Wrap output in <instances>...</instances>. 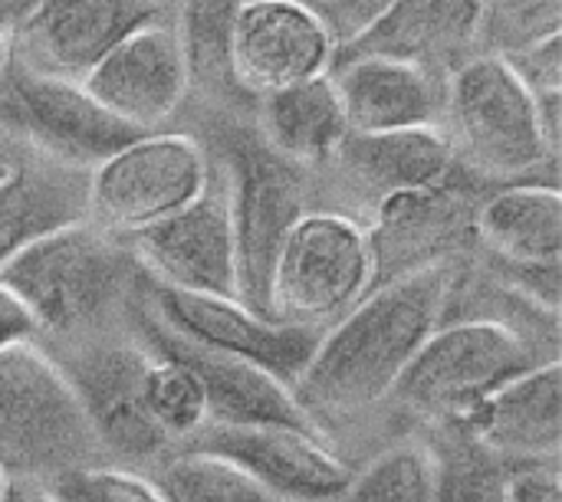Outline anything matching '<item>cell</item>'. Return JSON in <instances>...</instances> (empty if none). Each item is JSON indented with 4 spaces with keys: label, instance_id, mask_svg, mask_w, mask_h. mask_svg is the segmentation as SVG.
Returning a JSON list of instances; mask_svg holds the SVG:
<instances>
[{
    "label": "cell",
    "instance_id": "6da1fadb",
    "mask_svg": "<svg viewBox=\"0 0 562 502\" xmlns=\"http://www.w3.org/2000/svg\"><path fill=\"white\" fill-rule=\"evenodd\" d=\"M451 263H431L372 289L349 316L319 335V345L290 388L313 421L349 418L395 395L405 368L445 322Z\"/></svg>",
    "mask_w": 562,
    "mask_h": 502
},
{
    "label": "cell",
    "instance_id": "7a4b0ae2",
    "mask_svg": "<svg viewBox=\"0 0 562 502\" xmlns=\"http://www.w3.org/2000/svg\"><path fill=\"white\" fill-rule=\"evenodd\" d=\"M102 454L63 368L36 345L0 352V470L13 480H56L95 467Z\"/></svg>",
    "mask_w": 562,
    "mask_h": 502
},
{
    "label": "cell",
    "instance_id": "3957f363",
    "mask_svg": "<svg viewBox=\"0 0 562 502\" xmlns=\"http://www.w3.org/2000/svg\"><path fill=\"white\" fill-rule=\"evenodd\" d=\"M372 283L369 230L346 214L306 210L277 250L267 319L326 332L372 293Z\"/></svg>",
    "mask_w": 562,
    "mask_h": 502
},
{
    "label": "cell",
    "instance_id": "277c9868",
    "mask_svg": "<svg viewBox=\"0 0 562 502\" xmlns=\"http://www.w3.org/2000/svg\"><path fill=\"white\" fill-rule=\"evenodd\" d=\"M451 151L484 178H520L553 161L537 95L497 53L461 62L445 89Z\"/></svg>",
    "mask_w": 562,
    "mask_h": 502
},
{
    "label": "cell",
    "instance_id": "5b68a950",
    "mask_svg": "<svg viewBox=\"0 0 562 502\" xmlns=\"http://www.w3.org/2000/svg\"><path fill=\"white\" fill-rule=\"evenodd\" d=\"M128 256L105 230L82 220L3 263L0 283L33 312L40 332H79L119 306L128 286Z\"/></svg>",
    "mask_w": 562,
    "mask_h": 502
},
{
    "label": "cell",
    "instance_id": "8992f818",
    "mask_svg": "<svg viewBox=\"0 0 562 502\" xmlns=\"http://www.w3.org/2000/svg\"><path fill=\"white\" fill-rule=\"evenodd\" d=\"M543 362L550 358H540V349L530 342V335L510 322H441L405 368L395 398L422 414L448 418L454 424L501 385Z\"/></svg>",
    "mask_w": 562,
    "mask_h": 502
},
{
    "label": "cell",
    "instance_id": "52a82bcc",
    "mask_svg": "<svg viewBox=\"0 0 562 502\" xmlns=\"http://www.w3.org/2000/svg\"><path fill=\"white\" fill-rule=\"evenodd\" d=\"M211 181L201 141L145 132L89 171V217L95 227L138 233L188 207Z\"/></svg>",
    "mask_w": 562,
    "mask_h": 502
},
{
    "label": "cell",
    "instance_id": "ba28073f",
    "mask_svg": "<svg viewBox=\"0 0 562 502\" xmlns=\"http://www.w3.org/2000/svg\"><path fill=\"white\" fill-rule=\"evenodd\" d=\"M296 164L283 161L263 141L240 138L231 145V227L237 256V303L267 316V293L277 250L286 230L306 214Z\"/></svg>",
    "mask_w": 562,
    "mask_h": 502
},
{
    "label": "cell",
    "instance_id": "9c48e42d",
    "mask_svg": "<svg viewBox=\"0 0 562 502\" xmlns=\"http://www.w3.org/2000/svg\"><path fill=\"white\" fill-rule=\"evenodd\" d=\"M145 309L178 339L257 365L260 372L273 375L283 388H293L303 368L310 365L319 335L313 329L273 322L237 299L227 296H204V293H181L168 286H151Z\"/></svg>",
    "mask_w": 562,
    "mask_h": 502
},
{
    "label": "cell",
    "instance_id": "30bf717a",
    "mask_svg": "<svg viewBox=\"0 0 562 502\" xmlns=\"http://www.w3.org/2000/svg\"><path fill=\"white\" fill-rule=\"evenodd\" d=\"M158 20V0H36L13 26L10 59L36 76L82 85L125 36Z\"/></svg>",
    "mask_w": 562,
    "mask_h": 502
},
{
    "label": "cell",
    "instance_id": "8fae6325",
    "mask_svg": "<svg viewBox=\"0 0 562 502\" xmlns=\"http://www.w3.org/2000/svg\"><path fill=\"white\" fill-rule=\"evenodd\" d=\"M0 79V105L7 109L10 125L53 161L92 171L122 145L145 135L109 115L79 82L36 76L13 59H7Z\"/></svg>",
    "mask_w": 562,
    "mask_h": 502
},
{
    "label": "cell",
    "instance_id": "7c38bea8",
    "mask_svg": "<svg viewBox=\"0 0 562 502\" xmlns=\"http://www.w3.org/2000/svg\"><path fill=\"white\" fill-rule=\"evenodd\" d=\"M132 256L158 279V286L204 296L237 299V256L227 178L207 187L171 217L132 233Z\"/></svg>",
    "mask_w": 562,
    "mask_h": 502
},
{
    "label": "cell",
    "instance_id": "4fadbf2b",
    "mask_svg": "<svg viewBox=\"0 0 562 502\" xmlns=\"http://www.w3.org/2000/svg\"><path fill=\"white\" fill-rule=\"evenodd\" d=\"M194 450L237 464L277 502H333L352 477V467L323 444L319 431L303 427L207 424L194 434Z\"/></svg>",
    "mask_w": 562,
    "mask_h": 502
},
{
    "label": "cell",
    "instance_id": "5bb4252c",
    "mask_svg": "<svg viewBox=\"0 0 562 502\" xmlns=\"http://www.w3.org/2000/svg\"><path fill=\"white\" fill-rule=\"evenodd\" d=\"M333 56L336 39L310 3L260 0L240 7L231 46L234 85L263 99L277 89L326 76Z\"/></svg>",
    "mask_w": 562,
    "mask_h": 502
},
{
    "label": "cell",
    "instance_id": "9a60e30c",
    "mask_svg": "<svg viewBox=\"0 0 562 502\" xmlns=\"http://www.w3.org/2000/svg\"><path fill=\"white\" fill-rule=\"evenodd\" d=\"M151 352L145 345L119 342V345H92L72 358V365H59L66 381L72 385L82 414L102 447V454H119L125 460H148L168 447V441L155 431L145 401L142 378Z\"/></svg>",
    "mask_w": 562,
    "mask_h": 502
},
{
    "label": "cell",
    "instance_id": "2e32d148",
    "mask_svg": "<svg viewBox=\"0 0 562 502\" xmlns=\"http://www.w3.org/2000/svg\"><path fill=\"white\" fill-rule=\"evenodd\" d=\"M188 66L168 23H148L125 36L86 79L82 89L135 132L161 125L188 92Z\"/></svg>",
    "mask_w": 562,
    "mask_h": 502
},
{
    "label": "cell",
    "instance_id": "e0dca14e",
    "mask_svg": "<svg viewBox=\"0 0 562 502\" xmlns=\"http://www.w3.org/2000/svg\"><path fill=\"white\" fill-rule=\"evenodd\" d=\"M142 345L155 355H171L184 362L204 395H207V424L224 427H250V424H280V427H303L319 431L296 404L290 388H283L273 375L260 372L257 365L198 349L178 335H171L145 306L138 312Z\"/></svg>",
    "mask_w": 562,
    "mask_h": 502
},
{
    "label": "cell",
    "instance_id": "ac0fdd59",
    "mask_svg": "<svg viewBox=\"0 0 562 502\" xmlns=\"http://www.w3.org/2000/svg\"><path fill=\"white\" fill-rule=\"evenodd\" d=\"M329 76L352 135L438 128L445 115V89L425 66L369 56L339 62Z\"/></svg>",
    "mask_w": 562,
    "mask_h": 502
},
{
    "label": "cell",
    "instance_id": "d6986e66",
    "mask_svg": "<svg viewBox=\"0 0 562 502\" xmlns=\"http://www.w3.org/2000/svg\"><path fill=\"white\" fill-rule=\"evenodd\" d=\"M454 427L494 454L557 460L562 441L560 358H550L501 385L464 418H458Z\"/></svg>",
    "mask_w": 562,
    "mask_h": 502
},
{
    "label": "cell",
    "instance_id": "ffe728a7",
    "mask_svg": "<svg viewBox=\"0 0 562 502\" xmlns=\"http://www.w3.org/2000/svg\"><path fill=\"white\" fill-rule=\"evenodd\" d=\"M481 39V0H398L362 36L336 46L333 66L349 59H402L425 69L451 62Z\"/></svg>",
    "mask_w": 562,
    "mask_h": 502
},
{
    "label": "cell",
    "instance_id": "44dd1931",
    "mask_svg": "<svg viewBox=\"0 0 562 502\" xmlns=\"http://www.w3.org/2000/svg\"><path fill=\"white\" fill-rule=\"evenodd\" d=\"M89 220V171L53 158L20 161L0 181V266L36 240Z\"/></svg>",
    "mask_w": 562,
    "mask_h": 502
},
{
    "label": "cell",
    "instance_id": "7402d4cb",
    "mask_svg": "<svg viewBox=\"0 0 562 502\" xmlns=\"http://www.w3.org/2000/svg\"><path fill=\"white\" fill-rule=\"evenodd\" d=\"M339 171L362 194L379 197L445 187L454 151L441 128H412L385 135H346L336 158Z\"/></svg>",
    "mask_w": 562,
    "mask_h": 502
},
{
    "label": "cell",
    "instance_id": "603a6c76",
    "mask_svg": "<svg viewBox=\"0 0 562 502\" xmlns=\"http://www.w3.org/2000/svg\"><path fill=\"white\" fill-rule=\"evenodd\" d=\"M263 145L296 168L329 164L349 135L333 76H316L263 95L260 102Z\"/></svg>",
    "mask_w": 562,
    "mask_h": 502
},
{
    "label": "cell",
    "instance_id": "cb8c5ba5",
    "mask_svg": "<svg viewBox=\"0 0 562 502\" xmlns=\"http://www.w3.org/2000/svg\"><path fill=\"white\" fill-rule=\"evenodd\" d=\"M474 233L501 266H560L562 194L557 184H510L474 214Z\"/></svg>",
    "mask_w": 562,
    "mask_h": 502
},
{
    "label": "cell",
    "instance_id": "d4e9b609",
    "mask_svg": "<svg viewBox=\"0 0 562 502\" xmlns=\"http://www.w3.org/2000/svg\"><path fill=\"white\" fill-rule=\"evenodd\" d=\"M468 230H474L468 204L451 197L445 187L392 194L379 204V224L375 233H369L375 273L385 260L395 256H425V266L448 263L441 250L458 243Z\"/></svg>",
    "mask_w": 562,
    "mask_h": 502
},
{
    "label": "cell",
    "instance_id": "484cf974",
    "mask_svg": "<svg viewBox=\"0 0 562 502\" xmlns=\"http://www.w3.org/2000/svg\"><path fill=\"white\" fill-rule=\"evenodd\" d=\"M244 0H181L178 13V46L188 66V82L204 89L234 85L231 46Z\"/></svg>",
    "mask_w": 562,
    "mask_h": 502
},
{
    "label": "cell",
    "instance_id": "4316f807",
    "mask_svg": "<svg viewBox=\"0 0 562 502\" xmlns=\"http://www.w3.org/2000/svg\"><path fill=\"white\" fill-rule=\"evenodd\" d=\"M441 457L428 444H395L352 470L346 490L333 502H435Z\"/></svg>",
    "mask_w": 562,
    "mask_h": 502
},
{
    "label": "cell",
    "instance_id": "83f0119b",
    "mask_svg": "<svg viewBox=\"0 0 562 502\" xmlns=\"http://www.w3.org/2000/svg\"><path fill=\"white\" fill-rule=\"evenodd\" d=\"M142 401L155 431L168 444L188 441L207 427V395L198 375L171 355L151 352L142 378Z\"/></svg>",
    "mask_w": 562,
    "mask_h": 502
},
{
    "label": "cell",
    "instance_id": "f1b7e54d",
    "mask_svg": "<svg viewBox=\"0 0 562 502\" xmlns=\"http://www.w3.org/2000/svg\"><path fill=\"white\" fill-rule=\"evenodd\" d=\"M148 480L161 502H270L237 464L194 447L161 464Z\"/></svg>",
    "mask_w": 562,
    "mask_h": 502
},
{
    "label": "cell",
    "instance_id": "f546056e",
    "mask_svg": "<svg viewBox=\"0 0 562 502\" xmlns=\"http://www.w3.org/2000/svg\"><path fill=\"white\" fill-rule=\"evenodd\" d=\"M562 0H481V36L507 56L560 33Z\"/></svg>",
    "mask_w": 562,
    "mask_h": 502
},
{
    "label": "cell",
    "instance_id": "4dcf8cb0",
    "mask_svg": "<svg viewBox=\"0 0 562 502\" xmlns=\"http://www.w3.org/2000/svg\"><path fill=\"white\" fill-rule=\"evenodd\" d=\"M59 502H161L155 483L122 467H82L46 483Z\"/></svg>",
    "mask_w": 562,
    "mask_h": 502
},
{
    "label": "cell",
    "instance_id": "1f68e13d",
    "mask_svg": "<svg viewBox=\"0 0 562 502\" xmlns=\"http://www.w3.org/2000/svg\"><path fill=\"white\" fill-rule=\"evenodd\" d=\"M501 483H504V474L481 457H471V454L458 460L441 457V480H438L435 502H501Z\"/></svg>",
    "mask_w": 562,
    "mask_h": 502
},
{
    "label": "cell",
    "instance_id": "d6a6232c",
    "mask_svg": "<svg viewBox=\"0 0 562 502\" xmlns=\"http://www.w3.org/2000/svg\"><path fill=\"white\" fill-rule=\"evenodd\" d=\"M507 66L517 72V79L533 95H553L562 92V36H547L540 43H530L517 53L504 56Z\"/></svg>",
    "mask_w": 562,
    "mask_h": 502
},
{
    "label": "cell",
    "instance_id": "836d02e7",
    "mask_svg": "<svg viewBox=\"0 0 562 502\" xmlns=\"http://www.w3.org/2000/svg\"><path fill=\"white\" fill-rule=\"evenodd\" d=\"M395 3L398 0H329V3H319L313 10L329 26L336 46H342V43L362 36L369 26H375Z\"/></svg>",
    "mask_w": 562,
    "mask_h": 502
},
{
    "label": "cell",
    "instance_id": "e575fe53",
    "mask_svg": "<svg viewBox=\"0 0 562 502\" xmlns=\"http://www.w3.org/2000/svg\"><path fill=\"white\" fill-rule=\"evenodd\" d=\"M501 502H562V480L557 460H530L504 474Z\"/></svg>",
    "mask_w": 562,
    "mask_h": 502
},
{
    "label": "cell",
    "instance_id": "d590c367",
    "mask_svg": "<svg viewBox=\"0 0 562 502\" xmlns=\"http://www.w3.org/2000/svg\"><path fill=\"white\" fill-rule=\"evenodd\" d=\"M36 335H40V326L33 312L0 283V352L36 345Z\"/></svg>",
    "mask_w": 562,
    "mask_h": 502
},
{
    "label": "cell",
    "instance_id": "8d00e7d4",
    "mask_svg": "<svg viewBox=\"0 0 562 502\" xmlns=\"http://www.w3.org/2000/svg\"><path fill=\"white\" fill-rule=\"evenodd\" d=\"M10 36H13V23H10V16H7V10L0 3V76H3L7 59H10Z\"/></svg>",
    "mask_w": 562,
    "mask_h": 502
},
{
    "label": "cell",
    "instance_id": "74e56055",
    "mask_svg": "<svg viewBox=\"0 0 562 502\" xmlns=\"http://www.w3.org/2000/svg\"><path fill=\"white\" fill-rule=\"evenodd\" d=\"M10 500L13 502H59L56 497H53V493H49V490H43V487H40V490H20V493L10 487Z\"/></svg>",
    "mask_w": 562,
    "mask_h": 502
},
{
    "label": "cell",
    "instance_id": "f35d334b",
    "mask_svg": "<svg viewBox=\"0 0 562 502\" xmlns=\"http://www.w3.org/2000/svg\"><path fill=\"white\" fill-rule=\"evenodd\" d=\"M13 164H16V155L10 151V145H7V138L0 135V181H3L7 174H10V168H13Z\"/></svg>",
    "mask_w": 562,
    "mask_h": 502
},
{
    "label": "cell",
    "instance_id": "ab89813d",
    "mask_svg": "<svg viewBox=\"0 0 562 502\" xmlns=\"http://www.w3.org/2000/svg\"><path fill=\"white\" fill-rule=\"evenodd\" d=\"M10 487H13V483H10V477L0 470V502H7V497H10Z\"/></svg>",
    "mask_w": 562,
    "mask_h": 502
},
{
    "label": "cell",
    "instance_id": "60d3db41",
    "mask_svg": "<svg viewBox=\"0 0 562 502\" xmlns=\"http://www.w3.org/2000/svg\"><path fill=\"white\" fill-rule=\"evenodd\" d=\"M303 3H310V7H319V3H329V0H303Z\"/></svg>",
    "mask_w": 562,
    "mask_h": 502
},
{
    "label": "cell",
    "instance_id": "b9f144b4",
    "mask_svg": "<svg viewBox=\"0 0 562 502\" xmlns=\"http://www.w3.org/2000/svg\"><path fill=\"white\" fill-rule=\"evenodd\" d=\"M244 3H260V0H244Z\"/></svg>",
    "mask_w": 562,
    "mask_h": 502
},
{
    "label": "cell",
    "instance_id": "7bdbcfd3",
    "mask_svg": "<svg viewBox=\"0 0 562 502\" xmlns=\"http://www.w3.org/2000/svg\"><path fill=\"white\" fill-rule=\"evenodd\" d=\"M7 502H13V500H10V497H7Z\"/></svg>",
    "mask_w": 562,
    "mask_h": 502
},
{
    "label": "cell",
    "instance_id": "ee69618b",
    "mask_svg": "<svg viewBox=\"0 0 562 502\" xmlns=\"http://www.w3.org/2000/svg\"><path fill=\"white\" fill-rule=\"evenodd\" d=\"M270 502H277V500H270Z\"/></svg>",
    "mask_w": 562,
    "mask_h": 502
}]
</instances>
